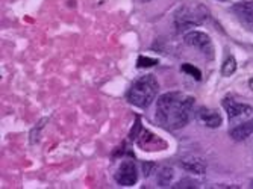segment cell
Wrapping results in <instances>:
<instances>
[{
	"instance_id": "1",
	"label": "cell",
	"mask_w": 253,
	"mask_h": 189,
	"mask_svg": "<svg viewBox=\"0 0 253 189\" xmlns=\"http://www.w3.org/2000/svg\"><path fill=\"white\" fill-rule=\"evenodd\" d=\"M194 99L182 92H166L156 103V120L167 129L187 126L193 116Z\"/></svg>"
},
{
	"instance_id": "2",
	"label": "cell",
	"mask_w": 253,
	"mask_h": 189,
	"mask_svg": "<svg viewBox=\"0 0 253 189\" xmlns=\"http://www.w3.org/2000/svg\"><path fill=\"white\" fill-rule=\"evenodd\" d=\"M159 83L153 75L136 79L127 91V100L136 108H147L158 96Z\"/></svg>"
},
{
	"instance_id": "3",
	"label": "cell",
	"mask_w": 253,
	"mask_h": 189,
	"mask_svg": "<svg viewBox=\"0 0 253 189\" xmlns=\"http://www.w3.org/2000/svg\"><path fill=\"white\" fill-rule=\"evenodd\" d=\"M185 42L194 49L200 50L205 56L208 58H214V45H212V41L211 38L206 35L205 32H200V31H191L188 34H185L183 37Z\"/></svg>"
},
{
	"instance_id": "4",
	"label": "cell",
	"mask_w": 253,
	"mask_h": 189,
	"mask_svg": "<svg viewBox=\"0 0 253 189\" xmlns=\"http://www.w3.org/2000/svg\"><path fill=\"white\" fill-rule=\"evenodd\" d=\"M116 180L120 186H133L138 180L136 167L132 160H123L116 173Z\"/></svg>"
},
{
	"instance_id": "5",
	"label": "cell",
	"mask_w": 253,
	"mask_h": 189,
	"mask_svg": "<svg viewBox=\"0 0 253 189\" xmlns=\"http://www.w3.org/2000/svg\"><path fill=\"white\" fill-rule=\"evenodd\" d=\"M223 108L226 109L227 116H229V120H231V121L241 120V118L250 116L252 112H253L252 106H249L246 103L235 102L234 99H224L223 100Z\"/></svg>"
},
{
	"instance_id": "6",
	"label": "cell",
	"mask_w": 253,
	"mask_h": 189,
	"mask_svg": "<svg viewBox=\"0 0 253 189\" xmlns=\"http://www.w3.org/2000/svg\"><path fill=\"white\" fill-rule=\"evenodd\" d=\"M202 23V15H199V12L193 8H180L176 14V25L179 29L183 28H190V26H196Z\"/></svg>"
},
{
	"instance_id": "7",
	"label": "cell",
	"mask_w": 253,
	"mask_h": 189,
	"mask_svg": "<svg viewBox=\"0 0 253 189\" xmlns=\"http://www.w3.org/2000/svg\"><path fill=\"white\" fill-rule=\"evenodd\" d=\"M138 146L146 151H156V150H164L167 144L155 133L143 132L140 135V138H138Z\"/></svg>"
},
{
	"instance_id": "8",
	"label": "cell",
	"mask_w": 253,
	"mask_h": 189,
	"mask_svg": "<svg viewBox=\"0 0 253 189\" xmlns=\"http://www.w3.org/2000/svg\"><path fill=\"white\" fill-rule=\"evenodd\" d=\"M179 167L183 168L188 173L193 174H205L206 173V163L203 159L193 156V154H187L179 159Z\"/></svg>"
},
{
	"instance_id": "9",
	"label": "cell",
	"mask_w": 253,
	"mask_h": 189,
	"mask_svg": "<svg viewBox=\"0 0 253 189\" xmlns=\"http://www.w3.org/2000/svg\"><path fill=\"white\" fill-rule=\"evenodd\" d=\"M199 118L205 123V126H208L211 129H217L221 126L223 120H221V115L217 111L212 109H200L199 112Z\"/></svg>"
},
{
	"instance_id": "10",
	"label": "cell",
	"mask_w": 253,
	"mask_h": 189,
	"mask_svg": "<svg viewBox=\"0 0 253 189\" xmlns=\"http://www.w3.org/2000/svg\"><path fill=\"white\" fill-rule=\"evenodd\" d=\"M232 11L238 15V18L249 23V25H253V0H250V2L235 3L232 6Z\"/></svg>"
},
{
	"instance_id": "11",
	"label": "cell",
	"mask_w": 253,
	"mask_h": 189,
	"mask_svg": "<svg viewBox=\"0 0 253 189\" xmlns=\"http://www.w3.org/2000/svg\"><path fill=\"white\" fill-rule=\"evenodd\" d=\"M252 135H253V120L241 123L231 130V138L234 141H244V139L250 138Z\"/></svg>"
},
{
	"instance_id": "12",
	"label": "cell",
	"mask_w": 253,
	"mask_h": 189,
	"mask_svg": "<svg viewBox=\"0 0 253 189\" xmlns=\"http://www.w3.org/2000/svg\"><path fill=\"white\" fill-rule=\"evenodd\" d=\"M174 177V171L171 167H163L159 171H158V176H156V183L158 186L164 188V186H169L171 183Z\"/></svg>"
},
{
	"instance_id": "13",
	"label": "cell",
	"mask_w": 253,
	"mask_h": 189,
	"mask_svg": "<svg viewBox=\"0 0 253 189\" xmlns=\"http://www.w3.org/2000/svg\"><path fill=\"white\" fill-rule=\"evenodd\" d=\"M235 72H237V61H235V58L229 56L224 61V64L221 65V75L224 77H229V76H232Z\"/></svg>"
},
{
	"instance_id": "14",
	"label": "cell",
	"mask_w": 253,
	"mask_h": 189,
	"mask_svg": "<svg viewBox=\"0 0 253 189\" xmlns=\"http://www.w3.org/2000/svg\"><path fill=\"white\" fill-rule=\"evenodd\" d=\"M182 72L188 73V75L193 76L196 80H200V79H202V72H200L199 68H196L194 65H191V64H183V65H182Z\"/></svg>"
},
{
	"instance_id": "15",
	"label": "cell",
	"mask_w": 253,
	"mask_h": 189,
	"mask_svg": "<svg viewBox=\"0 0 253 189\" xmlns=\"http://www.w3.org/2000/svg\"><path fill=\"white\" fill-rule=\"evenodd\" d=\"M156 64H158V59H153V58L140 56V59H138V67L140 68H149V67H153Z\"/></svg>"
},
{
	"instance_id": "16",
	"label": "cell",
	"mask_w": 253,
	"mask_h": 189,
	"mask_svg": "<svg viewBox=\"0 0 253 189\" xmlns=\"http://www.w3.org/2000/svg\"><path fill=\"white\" fill-rule=\"evenodd\" d=\"M155 170H156V165L155 163H152V162H144L143 163V173H144L146 177L152 176L155 173Z\"/></svg>"
},
{
	"instance_id": "17",
	"label": "cell",
	"mask_w": 253,
	"mask_h": 189,
	"mask_svg": "<svg viewBox=\"0 0 253 189\" xmlns=\"http://www.w3.org/2000/svg\"><path fill=\"white\" fill-rule=\"evenodd\" d=\"M174 188H197V183H196V182H193V180L185 179V180L177 182V183L174 185Z\"/></svg>"
},
{
	"instance_id": "18",
	"label": "cell",
	"mask_w": 253,
	"mask_h": 189,
	"mask_svg": "<svg viewBox=\"0 0 253 189\" xmlns=\"http://www.w3.org/2000/svg\"><path fill=\"white\" fill-rule=\"evenodd\" d=\"M249 88H250V89L253 91V77H252V79L249 80Z\"/></svg>"
},
{
	"instance_id": "19",
	"label": "cell",
	"mask_w": 253,
	"mask_h": 189,
	"mask_svg": "<svg viewBox=\"0 0 253 189\" xmlns=\"http://www.w3.org/2000/svg\"><path fill=\"white\" fill-rule=\"evenodd\" d=\"M250 188H253V180L250 182Z\"/></svg>"
},
{
	"instance_id": "20",
	"label": "cell",
	"mask_w": 253,
	"mask_h": 189,
	"mask_svg": "<svg viewBox=\"0 0 253 189\" xmlns=\"http://www.w3.org/2000/svg\"><path fill=\"white\" fill-rule=\"evenodd\" d=\"M218 2H226V0H218Z\"/></svg>"
},
{
	"instance_id": "21",
	"label": "cell",
	"mask_w": 253,
	"mask_h": 189,
	"mask_svg": "<svg viewBox=\"0 0 253 189\" xmlns=\"http://www.w3.org/2000/svg\"><path fill=\"white\" fill-rule=\"evenodd\" d=\"M143 2H147V0H143Z\"/></svg>"
}]
</instances>
